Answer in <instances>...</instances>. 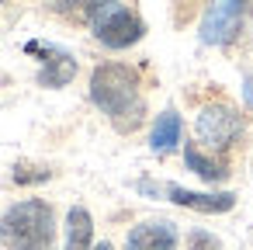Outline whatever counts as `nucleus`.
I'll return each mask as SVG.
<instances>
[{
    "label": "nucleus",
    "instance_id": "2eb2a0df",
    "mask_svg": "<svg viewBox=\"0 0 253 250\" xmlns=\"http://www.w3.org/2000/svg\"><path fill=\"white\" fill-rule=\"evenodd\" d=\"M239 94H243V104H246V108H253V66L246 70V77H243V87H239Z\"/></svg>",
    "mask_w": 253,
    "mask_h": 250
},
{
    "label": "nucleus",
    "instance_id": "1a4fd4ad",
    "mask_svg": "<svg viewBox=\"0 0 253 250\" xmlns=\"http://www.w3.org/2000/svg\"><path fill=\"white\" fill-rule=\"evenodd\" d=\"M184 163H187L191 174H198V177L208 181V184H218V181L229 177V163H225V156L205 150L201 143H184Z\"/></svg>",
    "mask_w": 253,
    "mask_h": 250
},
{
    "label": "nucleus",
    "instance_id": "39448f33",
    "mask_svg": "<svg viewBox=\"0 0 253 250\" xmlns=\"http://www.w3.org/2000/svg\"><path fill=\"white\" fill-rule=\"evenodd\" d=\"M243 25H246V4H239V0H208V7L201 14L198 39L205 46L225 49L239 39Z\"/></svg>",
    "mask_w": 253,
    "mask_h": 250
},
{
    "label": "nucleus",
    "instance_id": "6e6552de",
    "mask_svg": "<svg viewBox=\"0 0 253 250\" xmlns=\"http://www.w3.org/2000/svg\"><path fill=\"white\" fill-rule=\"evenodd\" d=\"M177 240L180 233L170 219H146L128 229L125 250H177Z\"/></svg>",
    "mask_w": 253,
    "mask_h": 250
},
{
    "label": "nucleus",
    "instance_id": "f8f14e48",
    "mask_svg": "<svg viewBox=\"0 0 253 250\" xmlns=\"http://www.w3.org/2000/svg\"><path fill=\"white\" fill-rule=\"evenodd\" d=\"M104 4V0H52V11L63 14L66 21H90V14Z\"/></svg>",
    "mask_w": 253,
    "mask_h": 250
},
{
    "label": "nucleus",
    "instance_id": "9d476101",
    "mask_svg": "<svg viewBox=\"0 0 253 250\" xmlns=\"http://www.w3.org/2000/svg\"><path fill=\"white\" fill-rule=\"evenodd\" d=\"M180 139H184V122H180V115H177L173 108L160 111L156 122H153V132H149V150L163 156V153H173V150L180 146Z\"/></svg>",
    "mask_w": 253,
    "mask_h": 250
},
{
    "label": "nucleus",
    "instance_id": "6ab92c4d",
    "mask_svg": "<svg viewBox=\"0 0 253 250\" xmlns=\"http://www.w3.org/2000/svg\"><path fill=\"white\" fill-rule=\"evenodd\" d=\"M49 250H52V247H49Z\"/></svg>",
    "mask_w": 253,
    "mask_h": 250
},
{
    "label": "nucleus",
    "instance_id": "20e7f679",
    "mask_svg": "<svg viewBox=\"0 0 253 250\" xmlns=\"http://www.w3.org/2000/svg\"><path fill=\"white\" fill-rule=\"evenodd\" d=\"M194 136L205 150L225 156L229 150L239 146V139L246 136V115H239V108H232L229 101H211L198 111L194 118Z\"/></svg>",
    "mask_w": 253,
    "mask_h": 250
},
{
    "label": "nucleus",
    "instance_id": "ddd939ff",
    "mask_svg": "<svg viewBox=\"0 0 253 250\" xmlns=\"http://www.w3.org/2000/svg\"><path fill=\"white\" fill-rule=\"evenodd\" d=\"M52 177V170L49 167H14V184H42V181H49Z\"/></svg>",
    "mask_w": 253,
    "mask_h": 250
},
{
    "label": "nucleus",
    "instance_id": "9b49d317",
    "mask_svg": "<svg viewBox=\"0 0 253 250\" xmlns=\"http://www.w3.org/2000/svg\"><path fill=\"white\" fill-rule=\"evenodd\" d=\"M63 250H94V215L84 205L66 212V247Z\"/></svg>",
    "mask_w": 253,
    "mask_h": 250
},
{
    "label": "nucleus",
    "instance_id": "7ed1b4c3",
    "mask_svg": "<svg viewBox=\"0 0 253 250\" xmlns=\"http://www.w3.org/2000/svg\"><path fill=\"white\" fill-rule=\"evenodd\" d=\"M87 25H90L94 39H97L104 49H115V52L132 49L135 42L146 39V21H142V14H139L135 7L122 4V0H104V4L90 14Z\"/></svg>",
    "mask_w": 253,
    "mask_h": 250
},
{
    "label": "nucleus",
    "instance_id": "a211bd4d",
    "mask_svg": "<svg viewBox=\"0 0 253 250\" xmlns=\"http://www.w3.org/2000/svg\"><path fill=\"white\" fill-rule=\"evenodd\" d=\"M0 4H7V0H0Z\"/></svg>",
    "mask_w": 253,
    "mask_h": 250
},
{
    "label": "nucleus",
    "instance_id": "f3484780",
    "mask_svg": "<svg viewBox=\"0 0 253 250\" xmlns=\"http://www.w3.org/2000/svg\"><path fill=\"white\" fill-rule=\"evenodd\" d=\"M239 4H246V7H250V0H239Z\"/></svg>",
    "mask_w": 253,
    "mask_h": 250
},
{
    "label": "nucleus",
    "instance_id": "f03ea898",
    "mask_svg": "<svg viewBox=\"0 0 253 250\" xmlns=\"http://www.w3.org/2000/svg\"><path fill=\"white\" fill-rule=\"evenodd\" d=\"M56 240V212L45 198H21L0 215V243L7 250H49Z\"/></svg>",
    "mask_w": 253,
    "mask_h": 250
},
{
    "label": "nucleus",
    "instance_id": "4468645a",
    "mask_svg": "<svg viewBox=\"0 0 253 250\" xmlns=\"http://www.w3.org/2000/svg\"><path fill=\"white\" fill-rule=\"evenodd\" d=\"M187 250H222V243H218V236H211L208 229H191Z\"/></svg>",
    "mask_w": 253,
    "mask_h": 250
},
{
    "label": "nucleus",
    "instance_id": "f257e3e1",
    "mask_svg": "<svg viewBox=\"0 0 253 250\" xmlns=\"http://www.w3.org/2000/svg\"><path fill=\"white\" fill-rule=\"evenodd\" d=\"M90 104L122 132H135L146 122V98L142 77L128 63H97L90 73Z\"/></svg>",
    "mask_w": 253,
    "mask_h": 250
},
{
    "label": "nucleus",
    "instance_id": "423d86ee",
    "mask_svg": "<svg viewBox=\"0 0 253 250\" xmlns=\"http://www.w3.org/2000/svg\"><path fill=\"white\" fill-rule=\"evenodd\" d=\"M139 191H146V195H167L173 205L201 212V215H222V212H232V205H236L232 191H191V188H180V184H160L156 188L149 181H139Z\"/></svg>",
    "mask_w": 253,
    "mask_h": 250
},
{
    "label": "nucleus",
    "instance_id": "0eeeda50",
    "mask_svg": "<svg viewBox=\"0 0 253 250\" xmlns=\"http://www.w3.org/2000/svg\"><path fill=\"white\" fill-rule=\"evenodd\" d=\"M25 52L39 56V84L49 87V91H59L66 87L73 77H77V56L66 52L63 46H42V42H28Z\"/></svg>",
    "mask_w": 253,
    "mask_h": 250
},
{
    "label": "nucleus",
    "instance_id": "dca6fc26",
    "mask_svg": "<svg viewBox=\"0 0 253 250\" xmlns=\"http://www.w3.org/2000/svg\"><path fill=\"white\" fill-rule=\"evenodd\" d=\"M94 250H115V247H111L108 240H101V243H94Z\"/></svg>",
    "mask_w": 253,
    "mask_h": 250
}]
</instances>
